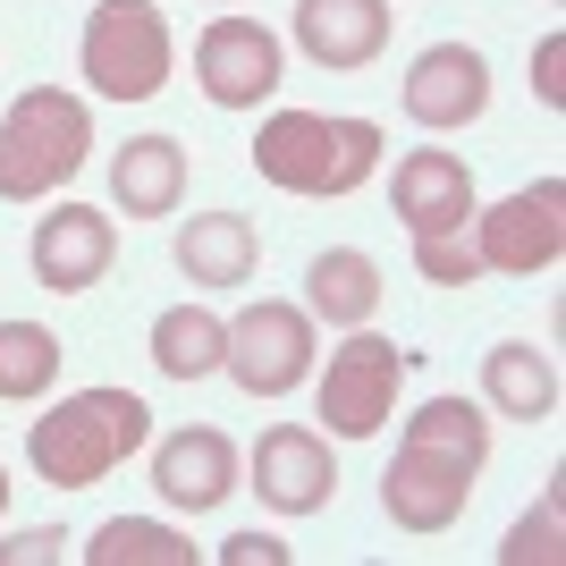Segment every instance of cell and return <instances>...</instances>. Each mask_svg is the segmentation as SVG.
I'll return each instance as SVG.
<instances>
[{
  "label": "cell",
  "mask_w": 566,
  "mask_h": 566,
  "mask_svg": "<svg viewBox=\"0 0 566 566\" xmlns=\"http://www.w3.org/2000/svg\"><path fill=\"white\" fill-rule=\"evenodd\" d=\"M482 465H491V415L465 398H431L398 431V457L380 473V507L398 533H449L473 507Z\"/></svg>",
  "instance_id": "1"
},
{
  "label": "cell",
  "mask_w": 566,
  "mask_h": 566,
  "mask_svg": "<svg viewBox=\"0 0 566 566\" xmlns=\"http://www.w3.org/2000/svg\"><path fill=\"white\" fill-rule=\"evenodd\" d=\"M144 440H153V406H144L136 389H76V398H60L51 415H34L25 457H34V473H43L51 491H94Z\"/></svg>",
  "instance_id": "2"
},
{
  "label": "cell",
  "mask_w": 566,
  "mask_h": 566,
  "mask_svg": "<svg viewBox=\"0 0 566 566\" xmlns=\"http://www.w3.org/2000/svg\"><path fill=\"white\" fill-rule=\"evenodd\" d=\"M254 169L287 195H355L380 169V127L373 118H331V111H271L254 127Z\"/></svg>",
  "instance_id": "3"
},
{
  "label": "cell",
  "mask_w": 566,
  "mask_h": 566,
  "mask_svg": "<svg viewBox=\"0 0 566 566\" xmlns=\"http://www.w3.org/2000/svg\"><path fill=\"white\" fill-rule=\"evenodd\" d=\"M94 153V111L60 85H25L0 118V203H43L85 169Z\"/></svg>",
  "instance_id": "4"
},
{
  "label": "cell",
  "mask_w": 566,
  "mask_h": 566,
  "mask_svg": "<svg viewBox=\"0 0 566 566\" xmlns=\"http://www.w3.org/2000/svg\"><path fill=\"white\" fill-rule=\"evenodd\" d=\"M76 60H85V85H94L102 102H153L169 85L178 43H169V18L153 0H102L94 18H85Z\"/></svg>",
  "instance_id": "5"
},
{
  "label": "cell",
  "mask_w": 566,
  "mask_h": 566,
  "mask_svg": "<svg viewBox=\"0 0 566 566\" xmlns=\"http://www.w3.org/2000/svg\"><path fill=\"white\" fill-rule=\"evenodd\" d=\"M220 373L245 389V398H287L313 380V313L305 305H245L229 322V347H220Z\"/></svg>",
  "instance_id": "6"
},
{
  "label": "cell",
  "mask_w": 566,
  "mask_h": 566,
  "mask_svg": "<svg viewBox=\"0 0 566 566\" xmlns=\"http://www.w3.org/2000/svg\"><path fill=\"white\" fill-rule=\"evenodd\" d=\"M398 380H406L398 338L347 331V347H331V373H322V431L331 440H373L398 415Z\"/></svg>",
  "instance_id": "7"
},
{
  "label": "cell",
  "mask_w": 566,
  "mask_h": 566,
  "mask_svg": "<svg viewBox=\"0 0 566 566\" xmlns=\"http://www.w3.org/2000/svg\"><path fill=\"white\" fill-rule=\"evenodd\" d=\"M473 254H482V271H516V280L549 271L566 254V178H533L507 203L473 212Z\"/></svg>",
  "instance_id": "8"
},
{
  "label": "cell",
  "mask_w": 566,
  "mask_h": 566,
  "mask_svg": "<svg viewBox=\"0 0 566 566\" xmlns=\"http://www.w3.org/2000/svg\"><path fill=\"white\" fill-rule=\"evenodd\" d=\"M280 76H287V51L280 34L262 18H212L203 25V43H195V85L220 102V111H262V102L280 94Z\"/></svg>",
  "instance_id": "9"
},
{
  "label": "cell",
  "mask_w": 566,
  "mask_h": 566,
  "mask_svg": "<svg viewBox=\"0 0 566 566\" xmlns=\"http://www.w3.org/2000/svg\"><path fill=\"white\" fill-rule=\"evenodd\" d=\"M254 491L271 516H322L338 491V457H331V431H305V423H271L254 440Z\"/></svg>",
  "instance_id": "10"
},
{
  "label": "cell",
  "mask_w": 566,
  "mask_h": 566,
  "mask_svg": "<svg viewBox=\"0 0 566 566\" xmlns=\"http://www.w3.org/2000/svg\"><path fill=\"white\" fill-rule=\"evenodd\" d=\"M111 254H118V229L94 203H60V212H43L34 237H25L34 287H51V296H85L94 280H111Z\"/></svg>",
  "instance_id": "11"
},
{
  "label": "cell",
  "mask_w": 566,
  "mask_h": 566,
  "mask_svg": "<svg viewBox=\"0 0 566 566\" xmlns=\"http://www.w3.org/2000/svg\"><path fill=\"white\" fill-rule=\"evenodd\" d=\"M491 111V60L473 43H431L415 69H406V118L431 127V136H457Z\"/></svg>",
  "instance_id": "12"
},
{
  "label": "cell",
  "mask_w": 566,
  "mask_h": 566,
  "mask_svg": "<svg viewBox=\"0 0 566 566\" xmlns=\"http://www.w3.org/2000/svg\"><path fill=\"white\" fill-rule=\"evenodd\" d=\"M389 212L406 220L415 237H449V229H473V169L457 161L449 144H415L389 178Z\"/></svg>",
  "instance_id": "13"
},
{
  "label": "cell",
  "mask_w": 566,
  "mask_h": 566,
  "mask_svg": "<svg viewBox=\"0 0 566 566\" xmlns=\"http://www.w3.org/2000/svg\"><path fill=\"white\" fill-rule=\"evenodd\" d=\"M153 491L178 516H212L220 499L237 491V440L212 431V423H187V431H169V440H153Z\"/></svg>",
  "instance_id": "14"
},
{
  "label": "cell",
  "mask_w": 566,
  "mask_h": 566,
  "mask_svg": "<svg viewBox=\"0 0 566 566\" xmlns=\"http://www.w3.org/2000/svg\"><path fill=\"white\" fill-rule=\"evenodd\" d=\"M296 51L313 69H373L389 51V0H296Z\"/></svg>",
  "instance_id": "15"
},
{
  "label": "cell",
  "mask_w": 566,
  "mask_h": 566,
  "mask_svg": "<svg viewBox=\"0 0 566 566\" xmlns=\"http://www.w3.org/2000/svg\"><path fill=\"white\" fill-rule=\"evenodd\" d=\"M482 415L549 423V415H558V364H549L533 338H499V347L482 355Z\"/></svg>",
  "instance_id": "16"
},
{
  "label": "cell",
  "mask_w": 566,
  "mask_h": 566,
  "mask_svg": "<svg viewBox=\"0 0 566 566\" xmlns=\"http://www.w3.org/2000/svg\"><path fill=\"white\" fill-rule=\"evenodd\" d=\"M178 195H187V144H178V136H136V144H118V161H111V203H118L127 220L178 212Z\"/></svg>",
  "instance_id": "17"
},
{
  "label": "cell",
  "mask_w": 566,
  "mask_h": 566,
  "mask_svg": "<svg viewBox=\"0 0 566 566\" xmlns=\"http://www.w3.org/2000/svg\"><path fill=\"white\" fill-rule=\"evenodd\" d=\"M305 313L331 322V331H364L380 313V262L364 245H322L305 271Z\"/></svg>",
  "instance_id": "18"
},
{
  "label": "cell",
  "mask_w": 566,
  "mask_h": 566,
  "mask_svg": "<svg viewBox=\"0 0 566 566\" xmlns=\"http://www.w3.org/2000/svg\"><path fill=\"white\" fill-rule=\"evenodd\" d=\"M262 262V237L245 212H195L187 229H178V271H187L195 287H245Z\"/></svg>",
  "instance_id": "19"
},
{
  "label": "cell",
  "mask_w": 566,
  "mask_h": 566,
  "mask_svg": "<svg viewBox=\"0 0 566 566\" xmlns=\"http://www.w3.org/2000/svg\"><path fill=\"white\" fill-rule=\"evenodd\" d=\"M220 347H229V322L203 305H169L153 313V364H161L169 380H203L220 373Z\"/></svg>",
  "instance_id": "20"
},
{
  "label": "cell",
  "mask_w": 566,
  "mask_h": 566,
  "mask_svg": "<svg viewBox=\"0 0 566 566\" xmlns=\"http://www.w3.org/2000/svg\"><path fill=\"white\" fill-rule=\"evenodd\" d=\"M85 566H195V542L178 524H153V516H111L85 542Z\"/></svg>",
  "instance_id": "21"
},
{
  "label": "cell",
  "mask_w": 566,
  "mask_h": 566,
  "mask_svg": "<svg viewBox=\"0 0 566 566\" xmlns=\"http://www.w3.org/2000/svg\"><path fill=\"white\" fill-rule=\"evenodd\" d=\"M60 338L43 331V322H0V398L9 406H34L51 398V380H60Z\"/></svg>",
  "instance_id": "22"
},
{
  "label": "cell",
  "mask_w": 566,
  "mask_h": 566,
  "mask_svg": "<svg viewBox=\"0 0 566 566\" xmlns=\"http://www.w3.org/2000/svg\"><path fill=\"white\" fill-rule=\"evenodd\" d=\"M499 558H507V566H558L566 558V491H542V507L507 533Z\"/></svg>",
  "instance_id": "23"
},
{
  "label": "cell",
  "mask_w": 566,
  "mask_h": 566,
  "mask_svg": "<svg viewBox=\"0 0 566 566\" xmlns=\"http://www.w3.org/2000/svg\"><path fill=\"white\" fill-rule=\"evenodd\" d=\"M415 271H423L431 287H473V280H482L473 229H449V237H415Z\"/></svg>",
  "instance_id": "24"
},
{
  "label": "cell",
  "mask_w": 566,
  "mask_h": 566,
  "mask_svg": "<svg viewBox=\"0 0 566 566\" xmlns=\"http://www.w3.org/2000/svg\"><path fill=\"white\" fill-rule=\"evenodd\" d=\"M533 94H542L549 111H566V34H542V43H533Z\"/></svg>",
  "instance_id": "25"
},
{
  "label": "cell",
  "mask_w": 566,
  "mask_h": 566,
  "mask_svg": "<svg viewBox=\"0 0 566 566\" xmlns=\"http://www.w3.org/2000/svg\"><path fill=\"white\" fill-rule=\"evenodd\" d=\"M296 549L280 542V533H237V542H220V566H287Z\"/></svg>",
  "instance_id": "26"
},
{
  "label": "cell",
  "mask_w": 566,
  "mask_h": 566,
  "mask_svg": "<svg viewBox=\"0 0 566 566\" xmlns=\"http://www.w3.org/2000/svg\"><path fill=\"white\" fill-rule=\"evenodd\" d=\"M69 549V533H18V542H0V566H51Z\"/></svg>",
  "instance_id": "27"
},
{
  "label": "cell",
  "mask_w": 566,
  "mask_h": 566,
  "mask_svg": "<svg viewBox=\"0 0 566 566\" xmlns=\"http://www.w3.org/2000/svg\"><path fill=\"white\" fill-rule=\"evenodd\" d=\"M0 516H9V465H0Z\"/></svg>",
  "instance_id": "28"
},
{
  "label": "cell",
  "mask_w": 566,
  "mask_h": 566,
  "mask_svg": "<svg viewBox=\"0 0 566 566\" xmlns=\"http://www.w3.org/2000/svg\"><path fill=\"white\" fill-rule=\"evenodd\" d=\"M203 9H237V0H203Z\"/></svg>",
  "instance_id": "29"
}]
</instances>
